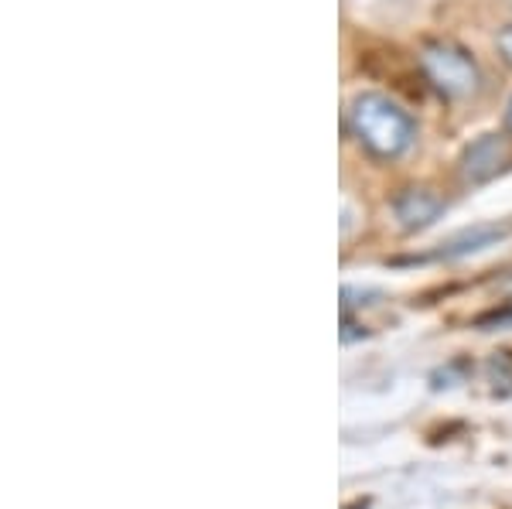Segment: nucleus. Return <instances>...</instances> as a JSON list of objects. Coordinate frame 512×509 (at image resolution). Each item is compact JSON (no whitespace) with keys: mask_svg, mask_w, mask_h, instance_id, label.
Returning <instances> with one entry per match:
<instances>
[{"mask_svg":"<svg viewBox=\"0 0 512 509\" xmlns=\"http://www.w3.org/2000/svg\"><path fill=\"white\" fill-rule=\"evenodd\" d=\"M345 130L373 161H400L417 144V123L386 93H359L345 110Z\"/></svg>","mask_w":512,"mask_h":509,"instance_id":"nucleus-1","label":"nucleus"},{"mask_svg":"<svg viewBox=\"0 0 512 509\" xmlns=\"http://www.w3.org/2000/svg\"><path fill=\"white\" fill-rule=\"evenodd\" d=\"M420 69H424L427 82L448 100H472L482 89V69H478L475 55L454 41H427L420 48Z\"/></svg>","mask_w":512,"mask_h":509,"instance_id":"nucleus-2","label":"nucleus"},{"mask_svg":"<svg viewBox=\"0 0 512 509\" xmlns=\"http://www.w3.org/2000/svg\"><path fill=\"white\" fill-rule=\"evenodd\" d=\"M512 164V137L509 134H482L461 151L458 175L465 185H489Z\"/></svg>","mask_w":512,"mask_h":509,"instance_id":"nucleus-3","label":"nucleus"},{"mask_svg":"<svg viewBox=\"0 0 512 509\" xmlns=\"http://www.w3.org/2000/svg\"><path fill=\"white\" fill-rule=\"evenodd\" d=\"M444 212V199L431 188H403L393 202V216L400 229L407 233H417V229H427L431 223H437Z\"/></svg>","mask_w":512,"mask_h":509,"instance_id":"nucleus-4","label":"nucleus"},{"mask_svg":"<svg viewBox=\"0 0 512 509\" xmlns=\"http://www.w3.org/2000/svg\"><path fill=\"white\" fill-rule=\"evenodd\" d=\"M506 233H509V226H475V229H468V233L454 236V240L444 246V257H461V253L485 250V246L502 240Z\"/></svg>","mask_w":512,"mask_h":509,"instance_id":"nucleus-5","label":"nucleus"},{"mask_svg":"<svg viewBox=\"0 0 512 509\" xmlns=\"http://www.w3.org/2000/svg\"><path fill=\"white\" fill-rule=\"evenodd\" d=\"M495 52H499V59L512 69V24L499 28V35H495Z\"/></svg>","mask_w":512,"mask_h":509,"instance_id":"nucleus-6","label":"nucleus"},{"mask_svg":"<svg viewBox=\"0 0 512 509\" xmlns=\"http://www.w3.org/2000/svg\"><path fill=\"white\" fill-rule=\"evenodd\" d=\"M506 134L512 137V96H509V103H506Z\"/></svg>","mask_w":512,"mask_h":509,"instance_id":"nucleus-7","label":"nucleus"}]
</instances>
